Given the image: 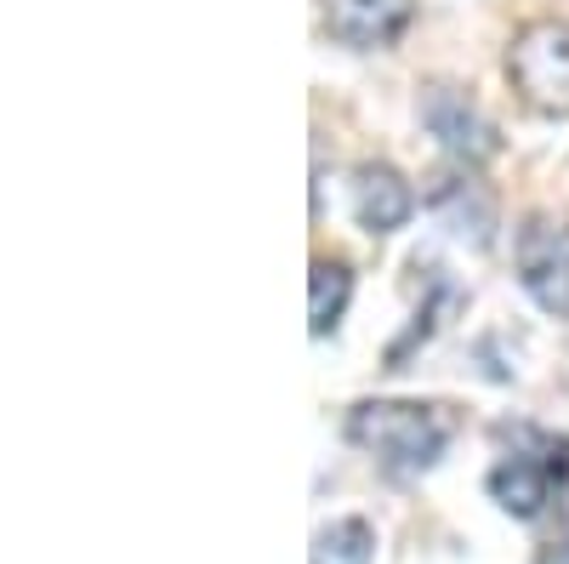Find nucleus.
Masks as SVG:
<instances>
[{"label":"nucleus","mask_w":569,"mask_h":564,"mask_svg":"<svg viewBox=\"0 0 569 564\" xmlns=\"http://www.w3.org/2000/svg\"><path fill=\"white\" fill-rule=\"evenodd\" d=\"M410 211H416V195L393 166H359L353 171V217H359V228L393 234V228L410 222Z\"/></svg>","instance_id":"0eeeda50"},{"label":"nucleus","mask_w":569,"mask_h":564,"mask_svg":"<svg viewBox=\"0 0 569 564\" xmlns=\"http://www.w3.org/2000/svg\"><path fill=\"white\" fill-rule=\"evenodd\" d=\"M416 18V0H325V23L342 46H393Z\"/></svg>","instance_id":"423d86ee"},{"label":"nucleus","mask_w":569,"mask_h":564,"mask_svg":"<svg viewBox=\"0 0 569 564\" xmlns=\"http://www.w3.org/2000/svg\"><path fill=\"white\" fill-rule=\"evenodd\" d=\"M563 479H569V439H547V462L507 456L490 474V496L512 513V520H536L552 496V485H563Z\"/></svg>","instance_id":"39448f33"},{"label":"nucleus","mask_w":569,"mask_h":564,"mask_svg":"<svg viewBox=\"0 0 569 564\" xmlns=\"http://www.w3.org/2000/svg\"><path fill=\"white\" fill-rule=\"evenodd\" d=\"M376 558V531L365 520H337L313 536V564H370Z\"/></svg>","instance_id":"1a4fd4ad"},{"label":"nucleus","mask_w":569,"mask_h":564,"mask_svg":"<svg viewBox=\"0 0 569 564\" xmlns=\"http://www.w3.org/2000/svg\"><path fill=\"white\" fill-rule=\"evenodd\" d=\"M348 297H353V274H348L342 263L319 257L313 274H308V332H313V337L337 332V319L348 314Z\"/></svg>","instance_id":"6e6552de"},{"label":"nucleus","mask_w":569,"mask_h":564,"mask_svg":"<svg viewBox=\"0 0 569 564\" xmlns=\"http://www.w3.org/2000/svg\"><path fill=\"white\" fill-rule=\"evenodd\" d=\"M541 564H569V542H563V547H558V553H547V558H541Z\"/></svg>","instance_id":"9d476101"},{"label":"nucleus","mask_w":569,"mask_h":564,"mask_svg":"<svg viewBox=\"0 0 569 564\" xmlns=\"http://www.w3.org/2000/svg\"><path fill=\"white\" fill-rule=\"evenodd\" d=\"M518 279L547 314H569V228L552 217H530L518 228Z\"/></svg>","instance_id":"20e7f679"},{"label":"nucleus","mask_w":569,"mask_h":564,"mask_svg":"<svg viewBox=\"0 0 569 564\" xmlns=\"http://www.w3.org/2000/svg\"><path fill=\"white\" fill-rule=\"evenodd\" d=\"M512 91L547 120H569V23L541 18L507 46Z\"/></svg>","instance_id":"f03ea898"},{"label":"nucleus","mask_w":569,"mask_h":564,"mask_svg":"<svg viewBox=\"0 0 569 564\" xmlns=\"http://www.w3.org/2000/svg\"><path fill=\"white\" fill-rule=\"evenodd\" d=\"M348 439L365 445L370 456H382L388 467H399V474H421L450 445V416L445 405H421V399H365L348 410Z\"/></svg>","instance_id":"f257e3e1"},{"label":"nucleus","mask_w":569,"mask_h":564,"mask_svg":"<svg viewBox=\"0 0 569 564\" xmlns=\"http://www.w3.org/2000/svg\"><path fill=\"white\" fill-rule=\"evenodd\" d=\"M421 126L439 137V149L461 166H485L501 155V131L479 115V103L456 86H427L421 91Z\"/></svg>","instance_id":"7ed1b4c3"}]
</instances>
